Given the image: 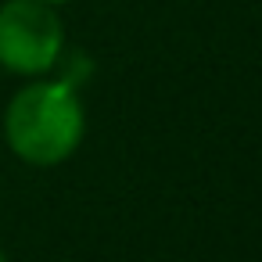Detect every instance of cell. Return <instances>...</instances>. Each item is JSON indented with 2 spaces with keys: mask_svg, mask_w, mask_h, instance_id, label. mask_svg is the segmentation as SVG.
Listing matches in <instances>:
<instances>
[{
  "mask_svg": "<svg viewBox=\"0 0 262 262\" xmlns=\"http://www.w3.org/2000/svg\"><path fill=\"white\" fill-rule=\"evenodd\" d=\"M86 137V108L69 79L36 76L4 108V140L33 169L65 165Z\"/></svg>",
  "mask_w": 262,
  "mask_h": 262,
  "instance_id": "cell-1",
  "label": "cell"
},
{
  "mask_svg": "<svg viewBox=\"0 0 262 262\" xmlns=\"http://www.w3.org/2000/svg\"><path fill=\"white\" fill-rule=\"evenodd\" d=\"M65 54V26L58 8L43 0H4L0 4V69L36 79L51 76Z\"/></svg>",
  "mask_w": 262,
  "mask_h": 262,
  "instance_id": "cell-2",
  "label": "cell"
},
{
  "mask_svg": "<svg viewBox=\"0 0 262 262\" xmlns=\"http://www.w3.org/2000/svg\"><path fill=\"white\" fill-rule=\"evenodd\" d=\"M43 4H51V8H65V4H72V0H43Z\"/></svg>",
  "mask_w": 262,
  "mask_h": 262,
  "instance_id": "cell-3",
  "label": "cell"
},
{
  "mask_svg": "<svg viewBox=\"0 0 262 262\" xmlns=\"http://www.w3.org/2000/svg\"><path fill=\"white\" fill-rule=\"evenodd\" d=\"M0 262H11V258H8V251H4V248H0Z\"/></svg>",
  "mask_w": 262,
  "mask_h": 262,
  "instance_id": "cell-4",
  "label": "cell"
}]
</instances>
